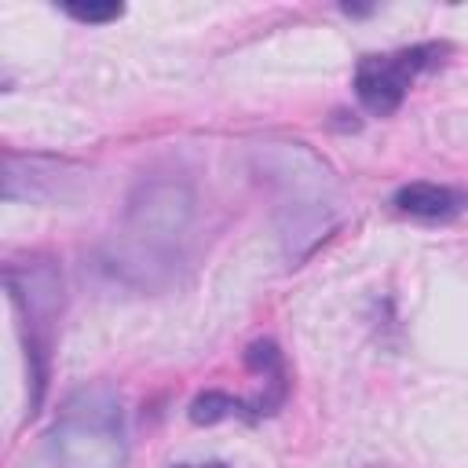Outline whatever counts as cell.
Instances as JSON below:
<instances>
[{"instance_id":"8","label":"cell","mask_w":468,"mask_h":468,"mask_svg":"<svg viewBox=\"0 0 468 468\" xmlns=\"http://www.w3.org/2000/svg\"><path fill=\"white\" fill-rule=\"evenodd\" d=\"M176 468H190V464H176ZM201 468H227V464H219V461H212V464H201Z\"/></svg>"},{"instance_id":"7","label":"cell","mask_w":468,"mask_h":468,"mask_svg":"<svg viewBox=\"0 0 468 468\" xmlns=\"http://www.w3.org/2000/svg\"><path fill=\"white\" fill-rule=\"evenodd\" d=\"M66 15H73L77 22H113V18H121L124 15V7L121 4H106V7H95V4H66Z\"/></svg>"},{"instance_id":"6","label":"cell","mask_w":468,"mask_h":468,"mask_svg":"<svg viewBox=\"0 0 468 468\" xmlns=\"http://www.w3.org/2000/svg\"><path fill=\"white\" fill-rule=\"evenodd\" d=\"M245 366H249V369H256V373L278 377V373H282V355H278L274 340H256V344L245 351Z\"/></svg>"},{"instance_id":"4","label":"cell","mask_w":468,"mask_h":468,"mask_svg":"<svg viewBox=\"0 0 468 468\" xmlns=\"http://www.w3.org/2000/svg\"><path fill=\"white\" fill-rule=\"evenodd\" d=\"M395 208L417 219H450L464 208V194L439 183H406L395 194Z\"/></svg>"},{"instance_id":"3","label":"cell","mask_w":468,"mask_h":468,"mask_svg":"<svg viewBox=\"0 0 468 468\" xmlns=\"http://www.w3.org/2000/svg\"><path fill=\"white\" fill-rule=\"evenodd\" d=\"M439 55L435 44H417V48H402L395 55H366L355 69V91H358V102L369 110V113H395L406 99V88L410 80L431 66Z\"/></svg>"},{"instance_id":"1","label":"cell","mask_w":468,"mask_h":468,"mask_svg":"<svg viewBox=\"0 0 468 468\" xmlns=\"http://www.w3.org/2000/svg\"><path fill=\"white\" fill-rule=\"evenodd\" d=\"M124 461L128 435L121 395L113 384L95 380L62 402L29 468H124Z\"/></svg>"},{"instance_id":"5","label":"cell","mask_w":468,"mask_h":468,"mask_svg":"<svg viewBox=\"0 0 468 468\" xmlns=\"http://www.w3.org/2000/svg\"><path fill=\"white\" fill-rule=\"evenodd\" d=\"M234 413H245V402L230 399L227 391H205L190 402V420L194 424H216V420H227Z\"/></svg>"},{"instance_id":"2","label":"cell","mask_w":468,"mask_h":468,"mask_svg":"<svg viewBox=\"0 0 468 468\" xmlns=\"http://www.w3.org/2000/svg\"><path fill=\"white\" fill-rule=\"evenodd\" d=\"M7 292L18 307L22 329H26V358H29V380H33V410L44 399L48 388V347H51V322L62 307V282L55 263L48 260H26L7 263Z\"/></svg>"}]
</instances>
